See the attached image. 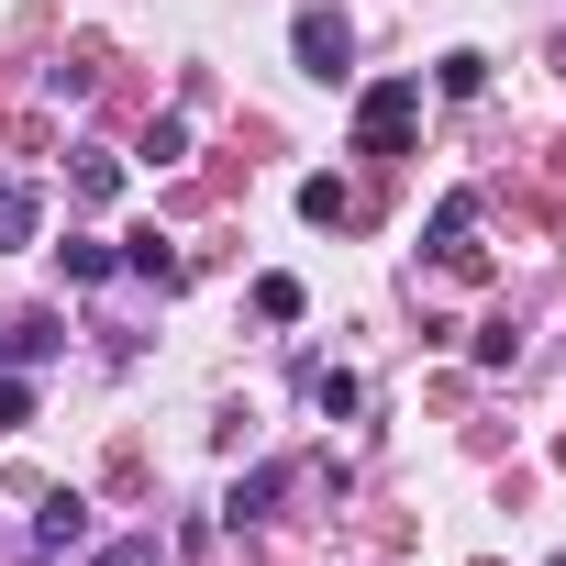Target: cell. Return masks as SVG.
Wrapping results in <instances>:
<instances>
[{
    "mask_svg": "<svg viewBox=\"0 0 566 566\" xmlns=\"http://www.w3.org/2000/svg\"><path fill=\"white\" fill-rule=\"evenodd\" d=\"M301 67H312V78H345V67H356V34H345V12H323V0L301 12Z\"/></svg>",
    "mask_w": 566,
    "mask_h": 566,
    "instance_id": "7a4b0ae2",
    "label": "cell"
},
{
    "mask_svg": "<svg viewBox=\"0 0 566 566\" xmlns=\"http://www.w3.org/2000/svg\"><path fill=\"white\" fill-rule=\"evenodd\" d=\"M23 411H34V389H23V378H0V433H23Z\"/></svg>",
    "mask_w": 566,
    "mask_h": 566,
    "instance_id": "7c38bea8",
    "label": "cell"
},
{
    "mask_svg": "<svg viewBox=\"0 0 566 566\" xmlns=\"http://www.w3.org/2000/svg\"><path fill=\"white\" fill-rule=\"evenodd\" d=\"M433 90H444V101H478V90H489V56H444Z\"/></svg>",
    "mask_w": 566,
    "mask_h": 566,
    "instance_id": "52a82bcc",
    "label": "cell"
},
{
    "mask_svg": "<svg viewBox=\"0 0 566 566\" xmlns=\"http://www.w3.org/2000/svg\"><path fill=\"white\" fill-rule=\"evenodd\" d=\"M123 266H134V277H156V290H167V277H178V244H167V233H134V244H123Z\"/></svg>",
    "mask_w": 566,
    "mask_h": 566,
    "instance_id": "8992f818",
    "label": "cell"
},
{
    "mask_svg": "<svg viewBox=\"0 0 566 566\" xmlns=\"http://www.w3.org/2000/svg\"><path fill=\"white\" fill-rule=\"evenodd\" d=\"M34 222H45V200H34V189H0V255L34 244Z\"/></svg>",
    "mask_w": 566,
    "mask_h": 566,
    "instance_id": "5b68a950",
    "label": "cell"
},
{
    "mask_svg": "<svg viewBox=\"0 0 566 566\" xmlns=\"http://www.w3.org/2000/svg\"><path fill=\"white\" fill-rule=\"evenodd\" d=\"M255 312L266 323H301V277H255Z\"/></svg>",
    "mask_w": 566,
    "mask_h": 566,
    "instance_id": "30bf717a",
    "label": "cell"
},
{
    "mask_svg": "<svg viewBox=\"0 0 566 566\" xmlns=\"http://www.w3.org/2000/svg\"><path fill=\"white\" fill-rule=\"evenodd\" d=\"M0 356H12V334H0Z\"/></svg>",
    "mask_w": 566,
    "mask_h": 566,
    "instance_id": "4fadbf2b",
    "label": "cell"
},
{
    "mask_svg": "<svg viewBox=\"0 0 566 566\" xmlns=\"http://www.w3.org/2000/svg\"><path fill=\"white\" fill-rule=\"evenodd\" d=\"M90 566H167V544H156V533H123V544H101Z\"/></svg>",
    "mask_w": 566,
    "mask_h": 566,
    "instance_id": "9c48e42d",
    "label": "cell"
},
{
    "mask_svg": "<svg viewBox=\"0 0 566 566\" xmlns=\"http://www.w3.org/2000/svg\"><path fill=\"white\" fill-rule=\"evenodd\" d=\"M78 189L90 200H123V156H78Z\"/></svg>",
    "mask_w": 566,
    "mask_h": 566,
    "instance_id": "8fae6325",
    "label": "cell"
},
{
    "mask_svg": "<svg viewBox=\"0 0 566 566\" xmlns=\"http://www.w3.org/2000/svg\"><path fill=\"white\" fill-rule=\"evenodd\" d=\"M467 222H478V189H455V200L433 211V255H444V266H467Z\"/></svg>",
    "mask_w": 566,
    "mask_h": 566,
    "instance_id": "277c9868",
    "label": "cell"
},
{
    "mask_svg": "<svg viewBox=\"0 0 566 566\" xmlns=\"http://www.w3.org/2000/svg\"><path fill=\"white\" fill-rule=\"evenodd\" d=\"M301 211H312V222H356V200H345V178H301Z\"/></svg>",
    "mask_w": 566,
    "mask_h": 566,
    "instance_id": "ba28073f",
    "label": "cell"
},
{
    "mask_svg": "<svg viewBox=\"0 0 566 566\" xmlns=\"http://www.w3.org/2000/svg\"><path fill=\"white\" fill-rule=\"evenodd\" d=\"M34 544H45V555H78V544H90V500H78V489H56V500H45V522H34Z\"/></svg>",
    "mask_w": 566,
    "mask_h": 566,
    "instance_id": "3957f363",
    "label": "cell"
},
{
    "mask_svg": "<svg viewBox=\"0 0 566 566\" xmlns=\"http://www.w3.org/2000/svg\"><path fill=\"white\" fill-rule=\"evenodd\" d=\"M411 123H422V78H378V90L356 101V145H367V156H400Z\"/></svg>",
    "mask_w": 566,
    "mask_h": 566,
    "instance_id": "6da1fadb",
    "label": "cell"
}]
</instances>
